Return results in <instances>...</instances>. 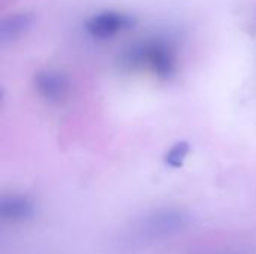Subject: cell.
Wrapping results in <instances>:
<instances>
[{
    "label": "cell",
    "instance_id": "cell-1",
    "mask_svg": "<svg viewBox=\"0 0 256 254\" xmlns=\"http://www.w3.org/2000/svg\"><path fill=\"white\" fill-rule=\"evenodd\" d=\"M124 64L132 69H144L160 79H168L177 69L176 48L165 39H148L136 43L124 54Z\"/></svg>",
    "mask_w": 256,
    "mask_h": 254
},
{
    "label": "cell",
    "instance_id": "cell-2",
    "mask_svg": "<svg viewBox=\"0 0 256 254\" xmlns=\"http://www.w3.org/2000/svg\"><path fill=\"white\" fill-rule=\"evenodd\" d=\"M190 222V216L178 208H160L147 216L142 222L144 234L152 238L168 237L183 231Z\"/></svg>",
    "mask_w": 256,
    "mask_h": 254
},
{
    "label": "cell",
    "instance_id": "cell-3",
    "mask_svg": "<svg viewBox=\"0 0 256 254\" xmlns=\"http://www.w3.org/2000/svg\"><path fill=\"white\" fill-rule=\"evenodd\" d=\"M134 24L135 19L124 12L104 10L90 16L84 27L92 37L104 40V39H111L129 30Z\"/></svg>",
    "mask_w": 256,
    "mask_h": 254
},
{
    "label": "cell",
    "instance_id": "cell-4",
    "mask_svg": "<svg viewBox=\"0 0 256 254\" xmlns=\"http://www.w3.org/2000/svg\"><path fill=\"white\" fill-rule=\"evenodd\" d=\"M33 84L39 97L51 105H62L70 93L69 78L54 69L38 72L34 75Z\"/></svg>",
    "mask_w": 256,
    "mask_h": 254
},
{
    "label": "cell",
    "instance_id": "cell-5",
    "mask_svg": "<svg viewBox=\"0 0 256 254\" xmlns=\"http://www.w3.org/2000/svg\"><path fill=\"white\" fill-rule=\"evenodd\" d=\"M34 202L22 195H3L0 199V217L6 223H24L34 216Z\"/></svg>",
    "mask_w": 256,
    "mask_h": 254
},
{
    "label": "cell",
    "instance_id": "cell-6",
    "mask_svg": "<svg viewBox=\"0 0 256 254\" xmlns=\"http://www.w3.org/2000/svg\"><path fill=\"white\" fill-rule=\"evenodd\" d=\"M189 151H190L189 142L180 141V142L174 144V145L165 153V156H164V163H165L166 166L172 168V169H180V168L184 165V162H186V159H188V156H189Z\"/></svg>",
    "mask_w": 256,
    "mask_h": 254
}]
</instances>
